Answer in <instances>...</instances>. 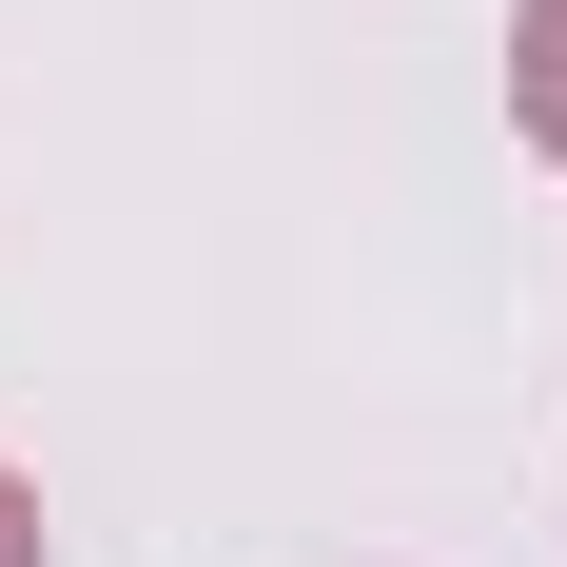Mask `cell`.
I'll use <instances>...</instances> for the list:
<instances>
[{
    "instance_id": "1",
    "label": "cell",
    "mask_w": 567,
    "mask_h": 567,
    "mask_svg": "<svg viewBox=\"0 0 567 567\" xmlns=\"http://www.w3.org/2000/svg\"><path fill=\"white\" fill-rule=\"evenodd\" d=\"M509 117L567 157V0H528V20H509Z\"/></svg>"
},
{
    "instance_id": "2",
    "label": "cell",
    "mask_w": 567,
    "mask_h": 567,
    "mask_svg": "<svg viewBox=\"0 0 567 567\" xmlns=\"http://www.w3.org/2000/svg\"><path fill=\"white\" fill-rule=\"evenodd\" d=\"M0 567H40V489H20V470H0Z\"/></svg>"
}]
</instances>
